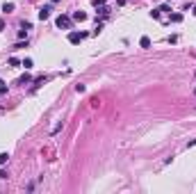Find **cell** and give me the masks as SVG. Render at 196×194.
<instances>
[{"label":"cell","mask_w":196,"mask_h":194,"mask_svg":"<svg viewBox=\"0 0 196 194\" xmlns=\"http://www.w3.org/2000/svg\"><path fill=\"white\" fill-rule=\"evenodd\" d=\"M71 23H73V18H71V16H64V14H62V16H57V27L68 30V27H71Z\"/></svg>","instance_id":"6da1fadb"},{"label":"cell","mask_w":196,"mask_h":194,"mask_svg":"<svg viewBox=\"0 0 196 194\" xmlns=\"http://www.w3.org/2000/svg\"><path fill=\"white\" fill-rule=\"evenodd\" d=\"M85 37H87L85 32H71V34H68V41H71V44H80Z\"/></svg>","instance_id":"7a4b0ae2"},{"label":"cell","mask_w":196,"mask_h":194,"mask_svg":"<svg viewBox=\"0 0 196 194\" xmlns=\"http://www.w3.org/2000/svg\"><path fill=\"white\" fill-rule=\"evenodd\" d=\"M50 11H52V7H50V5H43V7L39 9V18H41V21L50 18Z\"/></svg>","instance_id":"3957f363"},{"label":"cell","mask_w":196,"mask_h":194,"mask_svg":"<svg viewBox=\"0 0 196 194\" xmlns=\"http://www.w3.org/2000/svg\"><path fill=\"white\" fill-rule=\"evenodd\" d=\"M71 18H73V21H87V14H85V11H73V16H71Z\"/></svg>","instance_id":"277c9868"},{"label":"cell","mask_w":196,"mask_h":194,"mask_svg":"<svg viewBox=\"0 0 196 194\" xmlns=\"http://www.w3.org/2000/svg\"><path fill=\"white\" fill-rule=\"evenodd\" d=\"M139 46H141V48H151V39H148V37H141V39H139Z\"/></svg>","instance_id":"5b68a950"},{"label":"cell","mask_w":196,"mask_h":194,"mask_svg":"<svg viewBox=\"0 0 196 194\" xmlns=\"http://www.w3.org/2000/svg\"><path fill=\"white\" fill-rule=\"evenodd\" d=\"M27 82H32V78H30V73H25V75H21V80H18V85H27Z\"/></svg>","instance_id":"8992f818"},{"label":"cell","mask_w":196,"mask_h":194,"mask_svg":"<svg viewBox=\"0 0 196 194\" xmlns=\"http://www.w3.org/2000/svg\"><path fill=\"white\" fill-rule=\"evenodd\" d=\"M2 11H14V2H5L2 5Z\"/></svg>","instance_id":"52a82bcc"},{"label":"cell","mask_w":196,"mask_h":194,"mask_svg":"<svg viewBox=\"0 0 196 194\" xmlns=\"http://www.w3.org/2000/svg\"><path fill=\"white\" fill-rule=\"evenodd\" d=\"M98 11H101V16H110V7H105V5L98 7Z\"/></svg>","instance_id":"ba28073f"},{"label":"cell","mask_w":196,"mask_h":194,"mask_svg":"<svg viewBox=\"0 0 196 194\" xmlns=\"http://www.w3.org/2000/svg\"><path fill=\"white\" fill-rule=\"evenodd\" d=\"M7 160H9L7 153H0V167H2V165H7Z\"/></svg>","instance_id":"9c48e42d"},{"label":"cell","mask_w":196,"mask_h":194,"mask_svg":"<svg viewBox=\"0 0 196 194\" xmlns=\"http://www.w3.org/2000/svg\"><path fill=\"white\" fill-rule=\"evenodd\" d=\"M171 21H173V23H180V21H182V14H171Z\"/></svg>","instance_id":"30bf717a"},{"label":"cell","mask_w":196,"mask_h":194,"mask_svg":"<svg viewBox=\"0 0 196 194\" xmlns=\"http://www.w3.org/2000/svg\"><path fill=\"white\" fill-rule=\"evenodd\" d=\"M91 5H94V7H103V5H105V0H91Z\"/></svg>","instance_id":"8fae6325"},{"label":"cell","mask_w":196,"mask_h":194,"mask_svg":"<svg viewBox=\"0 0 196 194\" xmlns=\"http://www.w3.org/2000/svg\"><path fill=\"white\" fill-rule=\"evenodd\" d=\"M18 64H21V62H18L16 57H9V66H18Z\"/></svg>","instance_id":"7c38bea8"},{"label":"cell","mask_w":196,"mask_h":194,"mask_svg":"<svg viewBox=\"0 0 196 194\" xmlns=\"http://www.w3.org/2000/svg\"><path fill=\"white\" fill-rule=\"evenodd\" d=\"M21 64H23V66H25V69H30V66H32V60H30V57H27V60H23V62H21Z\"/></svg>","instance_id":"4fadbf2b"},{"label":"cell","mask_w":196,"mask_h":194,"mask_svg":"<svg viewBox=\"0 0 196 194\" xmlns=\"http://www.w3.org/2000/svg\"><path fill=\"white\" fill-rule=\"evenodd\" d=\"M14 48H27V39H25V41H18V44L14 46Z\"/></svg>","instance_id":"5bb4252c"},{"label":"cell","mask_w":196,"mask_h":194,"mask_svg":"<svg viewBox=\"0 0 196 194\" xmlns=\"http://www.w3.org/2000/svg\"><path fill=\"white\" fill-rule=\"evenodd\" d=\"M25 34H27V30H25V27H21V30H18V37H21V39H25Z\"/></svg>","instance_id":"9a60e30c"},{"label":"cell","mask_w":196,"mask_h":194,"mask_svg":"<svg viewBox=\"0 0 196 194\" xmlns=\"http://www.w3.org/2000/svg\"><path fill=\"white\" fill-rule=\"evenodd\" d=\"M0 178H2V180H7V178H9V174L5 171V169H0Z\"/></svg>","instance_id":"2e32d148"},{"label":"cell","mask_w":196,"mask_h":194,"mask_svg":"<svg viewBox=\"0 0 196 194\" xmlns=\"http://www.w3.org/2000/svg\"><path fill=\"white\" fill-rule=\"evenodd\" d=\"M85 89H87L85 85H75V91H78V94H82V91H85Z\"/></svg>","instance_id":"e0dca14e"},{"label":"cell","mask_w":196,"mask_h":194,"mask_svg":"<svg viewBox=\"0 0 196 194\" xmlns=\"http://www.w3.org/2000/svg\"><path fill=\"white\" fill-rule=\"evenodd\" d=\"M0 94H7V87H5L2 82H0Z\"/></svg>","instance_id":"ac0fdd59"},{"label":"cell","mask_w":196,"mask_h":194,"mask_svg":"<svg viewBox=\"0 0 196 194\" xmlns=\"http://www.w3.org/2000/svg\"><path fill=\"white\" fill-rule=\"evenodd\" d=\"M2 30H5V21L0 18V32H2Z\"/></svg>","instance_id":"d6986e66"},{"label":"cell","mask_w":196,"mask_h":194,"mask_svg":"<svg viewBox=\"0 0 196 194\" xmlns=\"http://www.w3.org/2000/svg\"><path fill=\"white\" fill-rule=\"evenodd\" d=\"M187 146H196V139H189V144Z\"/></svg>","instance_id":"ffe728a7"},{"label":"cell","mask_w":196,"mask_h":194,"mask_svg":"<svg viewBox=\"0 0 196 194\" xmlns=\"http://www.w3.org/2000/svg\"><path fill=\"white\" fill-rule=\"evenodd\" d=\"M192 14H194V16H196V5H194V7H192Z\"/></svg>","instance_id":"44dd1931"},{"label":"cell","mask_w":196,"mask_h":194,"mask_svg":"<svg viewBox=\"0 0 196 194\" xmlns=\"http://www.w3.org/2000/svg\"><path fill=\"white\" fill-rule=\"evenodd\" d=\"M50 2H60V0H50Z\"/></svg>","instance_id":"7402d4cb"},{"label":"cell","mask_w":196,"mask_h":194,"mask_svg":"<svg viewBox=\"0 0 196 194\" xmlns=\"http://www.w3.org/2000/svg\"><path fill=\"white\" fill-rule=\"evenodd\" d=\"M194 96H196V89H194Z\"/></svg>","instance_id":"603a6c76"},{"label":"cell","mask_w":196,"mask_h":194,"mask_svg":"<svg viewBox=\"0 0 196 194\" xmlns=\"http://www.w3.org/2000/svg\"><path fill=\"white\" fill-rule=\"evenodd\" d=\"M194 78H196V73H194Z\"/></svg>","instance_id":"cb8c5ba5"}]
</instances>
